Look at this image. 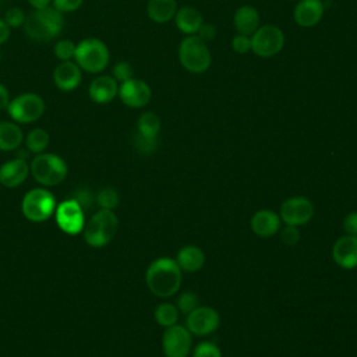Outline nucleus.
<instances>
[{
  "instance_id": "obj_1",
  "label": "nucleus",
  "mask_w": 357,
  "mask_h": 357,
  "mask_svg": "<svg viewBox=\"0 0 357 357\" xmlns=\"http://www.w3.org/2000/svg\"><path fill=\"white\" fill-rule=\"evenodd\" d=\"M145 282L156 297L167 298L174 296L181 284V269L176 259L160 257L152 261L145 272Z\"/></svg>"
},
{
  "instance_id": "obj_2",
  "label": "nucleus",
  "mask_w": 357,
  "mask_h": 357,
  "mask_svg": "<svg viewBox=\"0 0 357 357\" xmlns=\"http://www.w3.org/2000/svg\"><path fill=\"white\" fill-rule=\"evenodd\" d=\"M64 25L66 15L50 6L28 13L22 29L31 40L45 43L57 39L64 31Z\"/></svg>"
},
{
  "instance_id": "obj_3",
  "label": "nucleus",
  "mask_w": 357,
  "mask_h": 357,
  "mask_svg": "<svg viewBox=\"0 0 357 357\" xmlns=\"http://www.w3.org/2000/svg\"><path fill=\"white\" fill-rule=\"evenodd\" d=\"M74 61L86 74H102L110 64L109 46L95 36L82 38L77 42Z\"/></svg>"
},
{
  "instance_id": "obj_4",
  "label": "nucleus",
  "mask_w": 357,
  "mask_h": 357,
  "mask_svg": "<svg viewBox=\"0 0 357 357\" xmlns=\"http://www.w3.org/2000/svg\"><path fill=\"white\" fill-rule=\"evenodd\" d=\"M67 163L66 160L52 152H42L33 155L29 162V174L43 187L59 185L67 177Z\"/></svg>"
},
{
  "instance_id": "obj_5",
  "label": "nucleus",
  "mask_w": 357,
  "mask_h": 357,
  "mask_svg": "<svg viewBox=\"0 0 357 357\" xmlns=\"http://www.w3.org/2000/svg\"><path fill=\"white\" fill-rule=\"evenodd\" d=\"M177 54L181 67L192 74L205 73L212 63L209 47L197 35H185L178 45Z\"/></svg>"
},
{
  "instance_id": "obj_6",
  "label": "nucleus",
  "mask_w": 357,
  "mask_h": 357,
  "mask_svg": "<svg viewBox=\"0 0 357 357\" xmlns=\"http://www.w3.org/2000/svg\"><path fill=\"white\" fill-rule=\"evenodd\" d=\"M119 227V219L110 209H99L84 226V240L91 247L99 248L109 244Z\"/></svg>"
},
{
  "instance_id": "obj_7",
  "label": "nucleus",
  "mask_w": 357,
  "mask_h": 357,
  "mask_svg": "<svg viewBox=\"0 0 357 357\" xmlns=\"http://www.w3.org/2000/svg\"><path fill=\"white\" fill-rule=\"evenodd\" d=\"M46 110L45 99L36 92H21L11 98L6 112L10 119L21 124H32L38 121Z\"/></svg>"
},
{
  "instance_id": "obj_8",
  "label": "nucleus",
  "mask_w": 357,
  "mask_h": 357,
  "mask_svg": "<svg viewBox=\"0 0 357 357\" xmlns=\"http://www.w3.org/2000/svg\"><path fill=\"white\" fill-rule=\"evenodd\" d=\"M56 206L54 195L45 187L29 190L21 201L22 215L35 223L47 220L54 213Z\"/></svg>"
},
{
  "instance_id": "obj_9",
  "label": "nucleus",
  "mask_w": 357,
  "mask_h": 357,
  "mask_svg": "<svg viewBox=\"0 0 357 357\" xmlns=\"http://www.w3.org/2000/svg\"><path fill=\"white\" fill-rule=\"evenodd\" d=\"M283 45L284 33L273 24H265L251 35V50L262 59L276 56L283 49Z\"/></svg>"
},
{
  "instance_id": "obj_10",
  "label": "nucleus",
  "mask_w": 357,
  "mask_h": 357,
  "mask_svg": "<svg viewBox=\"0 0 357 357\" xmlns=\"http://www.w3.org/2000/svg\"><path fill=\"white\" fill-rule=\"evenodd\" d=\"M314 204L303 195H294L284 199L279 209L280 220L289 226H303L314 216Z\"/></svg>"
},
{
  "instance_id": "obj_11",
  "label": "nucleus",
  "mask_w": 357,
  "mask_h": 357,
  "mask_svg": "<svg viewBox=\"0 0 357 357\" xmlns=\"http://www.w3.org/2000/svg\"><path fill=\"white\" fill-rule=\"evenodd\" d=\"M192 347V335L187 326L174 324L165 328L162 335V350L166 357H188Z\"/></svg>"
},
{
  "instance_id": "obj_12",
  "label": "nucleus",
  "mask_w": 357,
  "mask_h": 357,
  "mask_svg": "<svg viewBox=\"0 0 357 357\" xmlns=\"http://www.w3.org/2000/svg\"><path fill=\"white\" fill-rule=\"evenodd\" d=\"M56 223L61 231L67 234H78L84 230L85 215L84 209L75 198L66 199L56 206Z\"/></svg>"
},
{
  "instance_id": "obj_13",
  "label": "nucleus",
  "mask_w": 357,
  "mask_h": 357,
  "mask_svg": "<svg viewBox=\"0 0 357 357\" xmlns=\"http://www.w3.org/2000/svg\"><path fill=\"white\" fill-rule=\"evenodd\" d=\"M117 98L127 107L141 109L149 103L152 98V89L144 79L132 77L119 84Z\"/></svg>"
},
{
  "instance_id": "obj_14",
  "label": "nucleus",
  "mask_w": 357,
  "mask_h": 357,
  "mask_svg": "<svg viewBox=\"0 0 357 357\" xmlns=\"http://www.w3.org/2000/svg\"><path fill=\"white\" fill-rule=\"evenodd\" d=\"M220 325L219 312L208 305H198L187 315L185 326L195 336H206L213 333Z\"/></svg>"
},
{
  "instance_id": "obj_15",
  "label": "nucleus",
  "mask_w": 357,
  "mask_h": 357,
  "mask_svg": "<svg viewBox=\"0 0 357 357\" xmlns=\"http://www.w3.org/2000/svg\"><path fill=\"white\" fill-rule=\"evenodd\" d=\"M84 71L74 60L59 61L52 71V81L61 92H74L82 82Z\"/></svg>"
},
{
  "instance_id": "obj_16",
  "label": "nucleus",
  "mask_w": 357,
  "mask_h": 357,
  "mask_svg": "<svg viewBox=\"0 0 357 357\" xmlns=\"http://www.w3.org/2000/svg\"><path fill=\"white\" fill-rule=\"evenodd\" d=\"M119 82L109 74L95 75L88 85V96L96 105H107L117 98Z\"/></svg>"
},
{
  "instance_id": "obj_17",
  "label": "nucleus",
  "mask_w": 357,
  "mask_h": 357,
  "mask_svg": "<svg viewBox=\"0 0 357 357\" xmlns=\"http://www.w3.org/2000/svg\"><path fill=\"white\" fill-rule=\"evenodd\" d=\"M332 258L343 269L357 268V236L344 234L339 237L332 247Z\"/></svg>"
},
{
  "instance_id": "obj_18",
  "label": "nucleus",
  "mask_w": 357,
  "mask_h": 357,
  "mask_svg": "<svg viewBox=\"0 0 357 357\" xmlns=\"http://www.w3.org/2000/svg\"><path fill=\"white\" fill-rule=\"evenodd\" d=\"M324 11L325 6L322 0H297L293 10V20L298 26L311 28L322 20Z\"/></svg>"
},
{
  "instance_id": "obj_19",
  "label": "nucleus",
  "mask_w": 357,
  "mask_h": 357,
  "mask_svg": "<svg viewBox=\"0 0 357 357\" xmlns=\"http://www.w3.org/2000/svg\"><path fill=\"white\" fill-rule=\"evenodd\" d=\"M29 174L28 160L13 158L0 166V184L8 188L18 187L25 181Z\"/></svg>"
},
{
  "instance_id": "obj_20",
  "label": "nucleus",
  "mask_w": 357,
  "mask_h": 357,
  "mask_svg": "<svg viewBox=\"0 0 357 357\" xmlns=\"http://www.w3.org/2000/svg\"><path fill=\"white\" fill-rule=\"evenodd\" d=\"M250 225H251V230L257 236L271 237L280 230L282 220L279 213L271 209H259L252 215Z\"/></svg>"
},
{
  "instance_id": "obj_21",
  "label": "nucleus",
  "mask_w": 357,
  "mask_h": 357,
  "mask_svg": "<svg viewBox=\"0 0 357 357\" xmlns=\"http://www.w3.org/2000/svg\"><path fill=\"white\" fill-rule=\"evenodd\" d=\"M176 262L181 272L194 273L198 272L205 264V254L204 251L194 244H188L181 247L176 254Z\"/></svg>"
},
{
  "instance_id": "obj_22",
  "label": "nucleus",
  "mask_w": 357,
  "mask_h": 357,
  "mask_svg": "<svg viewBox=\"0 0 357 357\" xmlns=\"http://www.w3.org/2000/svg\"><path fill=\"white\" fill-rule=\"evenodd\" d=\"M233 24L237 33L251 36L259 28V13L254 6H241L234 11Z\"/></svg>"
},
{
  "instance_id": "obj_23",
  "label": "nucleus",
  "mask_w": 357,
  "mask_h": 357,
  "mask_svg": "<svg viewBox=\"0 0 357 357\" xmlns=\"http://www.w3.org/2000/svg\"><path fill=\"white\" fill-rule=\"evenodd\" d=\"M173 20L177 29L184 35H195L204 22L202 14L195 7H191V6H184L177 8Z\"/></svg>"
},
{
  "instance_id": "obj_24",
  "label": "nucleus",
  "mask_w": 357,
  "mask_h": 357,
  "mask_svg": "<svg viewBox=\"0 0 357 357\" xmlns=\"http://www.w3.org/2000/svg\"><path fill=\"white\" fill-rule=\"evenodd\" d=\"M24 141V132L18 123L0 120V151H17Z\"/></svg>"
},
{
  "instance_id": "obj_25",
  "label": "nucleus",
  "mask_w": 357,
  "mask_h": 357,
  "mask_svg": "<svg viewBox=\"0 0 357 357\" xmlns=\"http://www.w3.org/2000/svg\"><path fill=\"white\" fill-rule=\"evenodd\" d=\"M177 11L176 0H148L146 15L156 24H166L172 21Z\"/></svg>"
},
{
  "instance_id": "obj_26",
  "label": "nucleus",
  "mask_w": 357,
  "mask_h": 357,
  "mask_svg": "<svg viewBox=\"0 0 357 357\" xmlns=\"http://www.w3.org/2000/svg\"><path fill=\"white\" fill-rule=\"evenodd\" d=\"M24 142H25V148L33 153H42L46 151V148L49 146L50 142V135L49 132L42 128V127H33L32 130L28 131V134L24 137Z\"/></svg>"
},
{
  "instance_id": "obj_27",
  "label": "nucleus",
  "mask_w": 357,
  "mask_h": 357,
  "mask_svg": "<svg viewBox=\"0 0 357 357\" xmlns=\"http://www.w3.org/2000/svg\"><path fill=\"white\" fill-rule=\"evenodd\" d=\"M160 131V119L153 112H144L137 120V132L145 137L158 138Z\"/></svg>"
},
{
  "instance_id": "obj_28",
  "label": "nucleus",
  "mask_w": 357,
  "mask_h": 357,
  "mask_svg": "<svg viewBox=\"0 0 357 357\" xmlns=\"http://www.w3.org/2000/svg\"><path fill=\"white\" fill-rule=\"evenodd\" d=\"M178 314H180V312H178L176 304H172V303H162V304L156 305L155 312H153V317H155V321H156L160 326L169 328V326L177 324Z\"/></svg>"
},
{
  "instance_id": "obj_29",
  "label": "nucleus",
  "mask_w": 357,
  "mask_h": 357,
  "mask_svg": "<svg viewBox=\"0 0 357 357\" xmlns=\"http://www.w3.org/2000/svg\"><path fill=\"white\" fill-rule=\"evenodd\" d=\"M75 46H77V42H74L73 39H68V38L57 39L54 42V45H53V56H54V59H57L59 61L74 60Z\"/></svg>"
},
{
  "instance_id": "obj_30",
  "label": "nucleus",
  "mask_w": 357,
  "mask_h": 357,
  "mask_svg": "<svg viewBox=\"0 0 357 357\" xmlns=\"http://www.w3.org/2000/svg\"><path fill=\"white\" fill-rule=\"evenodd\" d=\"M96 202L100 206V209H110V211H113L119 205L120 197H119V192L114 188L105 187V188H102L98 192Z\"/></svg>"
},
{
  "instance_id": "obj_31",
  "label": "nucleus",
  "mask_w": 357,
  "mask_h": 357,
  "mask_svg": "<svg viewBox=\"0 0 357 357\" xmlns=\"http://www.w3.org/2000/svg\"><path fill=\"white\" fill-rule=\"evenodd\" d=\"M3 20L6 21V24L11 28V29H18V28H22L24 26V22H25V18H26V14L25 11L18 7V6H13V7H8L4 14L1 15Z\"/></svg>"
},
{
  "instance_id": "obj_32",
  "label": "nucleus",
  "mask_w": 357,
  "mask_h": 357,
  "mask_svg": "<svg viewBox=\"0 0 357 357\" xmlns=\"http://www.w3.org/2000/svg\"><path fill=\"white\" fill-rule=\"evenodd\" d=\"M199 305V298L195 293L192 291H183L177 300H176V307L178 312L188 315L191 311H194Z\"/></svg>"
},
{
  "instance_id": "obj_33",
  "label": "nucleus",
  "mask_w": 357,
  "mask_h": 357,
  "mask_svg": "<svg viewBox=\"0 0 357 357\" xmlns=\"http://www.w3.org/2000/svg\"><path fill=\"white\" fill-rule=\"evenodd\" d=\"M132 144L138 153L151 155L158 148V138H151V137H145V135L135 132V135L132 138Z\"/></svg>"
},
{
  "instance_id": "obj_34",
  "label": "nucleus",
  "mask_w": 357,
  "mask_h": 357,
  "mask_svg": "<svg viewBox=\"0 0 357 357\" xmlns=\"http://www.w3.org/2000/svg\"><path fill=\"white\" fill-rule=\"evenodd\" d=\"M119 84L130 79L134 77V68L131 66L130 61L126 60H120L117 63H114V66L112 67V74H110Z\"/></svg>"
},
{
  "instance_id": "obj_35",
  "label": "nucleus",
  "mask_w": 357,
  "mask_h": 357,
  "mask_svg": "<svg viewBox=\"0 0 357 357\" xmlns=\"http://www.w3.org/2000/svg\"><path fill=\"white\" fill-rule=\"evenodd\" d=\"M192 357H222V351L215 343L205 340L194 347Z\"/></svg>"
},
{
  "instance_id": "obj_36",
  "label": "nucleus",
  "mask_w": 357,
  "mask_h": 357,
  "mask_svg": "<svg viewBox=\"0 0 357 357\" xmlns=\"http://www.w3.org/2000/svg\"><path fill=\"white\" fill-rule=\"evenodd\" d=\"M84 1L85 0H52V7L66 15L78 11L82 7Z\"/></svg>"
},
{
  "instance_id": "obj_37",
  "label": "nucleus",
  "mask_w": 357,
  "mask_h": 357,
  "mask_svg": "<svg viewBox=\"0 0 357 357\" xmlns=\"http://www.w3.org/2000/svg\"><path fill=\"white\" fill-rule=\"evenodd\" d=\"M231 49L238 54H245L251 50V36L236 33L231 39Z\"/></svg>"
},
{
  "instance_id": "obj_38",
  "label": "nucleus",
  "mask_w": 357,
  "mask_h": 357,
  "mask_svg": "<svg viewBox=\"0 0 357 357\" xmlns=\"http://www.w3.org/2000/svg\"><path fill=\"white\" fill-rule=\"evenodd\" d=\"M279 233H280L282 243L286 245H294L300 240V231H298L297 226L284 225V227H280Z\"/></svg>"
},
{
  "instance_id": "obj_39",
  "label": "nucleus",
  "mask_w": 357,
  "mask_h": 357,
  "mask_svg": "<svg viewBox=\"0 0 357 357\" xmlns=\"http://www.w3.org/2000/svg\"><path fill=\"white\" fill-rule=\"evenodd\" d=\"M218 35V31H216V26L211 22H202V25L199 26L198 32H197V36H199L205 43L213 40Z\"/></svg>"
},
{
  "instance_id": "obj_40",
  "label": "nucleus",
  "mask_w": 357,
  "mask_h": 357,
  "mask_svg": "<svg viewBox=\"0 0 357 357\" xmlns=\"http://www.w3.org/2000/svg\"><path fill=\"white\" fill-rule=\"evenodd\" d=\"M343 229H344L346 234L357 236V211H353L344 216Z\"/></svg>"
},
{
  "instance_id": "obj_41",
  "label": "nucleus",
  "mask_w": 357,
  "mask_h": 357,
  "mask_svg": "<svg viewBox=\"0 0 357 357\" xmlns=\"http://www.w3.org/2000/svg\"><path fill=\"white\" fill-rule=\"evenodd\" d=\"M74 198L79 202V205L82 206V209H84V208H91V206L96 202V198H93V195L91 194V191L84 190V188L78 190V192H77V195H75Z\"/></svg>"
},
{
  "instance_id": "obj_42",
  "label": "nucleus",
  "mask_w": 357,
  "mask_h": 357,
  "mask_svg": "<svg viewBox=\"0 0 357 357\" xmlns=\"http://www.w3.org/2000/svg\"><path fill=\"white\" fill-rule=\"evenodd\" d=\"M11 100V93L10 89L7 88L6 84L0 82V110H6L8 103Z\"/></svg>"
},
{
  "instance_id": "obj_43",
  "label": "nucleus",
  "mask_w": 357,
  "mask_h": 357,
  "mask_svg": "<svg viewBox=\"0 0 357 357\" xmlns=\"http://www.w3.org/2000/svg\"><path fill=\"white\" fill-rule=\"evenodd\" d=\"M11 36V28L6 24L3 17H0V46L4 45Z\"/></svg>"
},
{
  "instance_id": "obj_44",
  "label": "nucleus",
  "mask_w": 357,
  "mask_h": 357,
  "mask_svg": "<svg viewBox=\"0 0 357 357\" xmlns=\"http://www.w3.org/2000/svg\"><path fill=\"white\" fill-rule=\"evenodd\" d=\"M32 10H42L52 6V0H26Z\"/></svg>"
},
{
  "instance_id": "obj_45",
  "label": "nucleus",
  "mask_w": 357,
  "mask_h": 357,
  "mask_svg": "<svg viewBox=\"0 0 357 357\" xmlns=\"http://www.w3.org/2000/svg\"><path fill=\"white\" fill-rule=\"evenodd\" d=\"M0 60H1V50H0Z\"/></svg>"
},
{
  "instance_id": "obj_46",
  "label": "nucleus",
  "mask_w": 357,
  "mask_h": 357,
  "mask_svg": "<svg viewBox=\"0 0 357 357\" xmlns=\"http://www.w3.org/2000/svg\"><path fill=\"white\" fill-rule=\"evenodd\" d=\"M0 1H7V0H0Z\"/></svg>"
}]
</instances>
